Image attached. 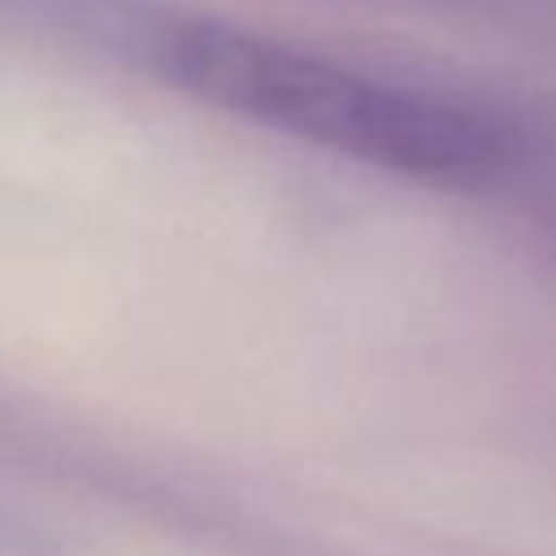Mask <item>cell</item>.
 <instances>
[{
  "instance_id": "cell-1",
  "label": "cell",
  "mask_w": 556,
  "mask_h": 556,
  "mask_svg": "<svg viewBox=\"0 0 556 556\" xmlns=\"http://www.w3.org/2000/svg\"><path fill=\"white\" fill-rule=\"evenodd\" d=\"M148 61L165 83L235 117L400 174L473 182L504 161L500 130L478 113L400 91L230 22H161L148 35Z\"/></svg>"
}]
</instances>
